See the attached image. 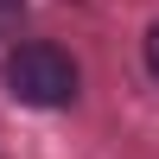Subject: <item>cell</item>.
I'll list each match as a JSON object with an SVG mask.
<instances>
[{"instance_id": "obj_1", "label": "cell", "mask_w": 159, "mask_h": 159, "mask_svg": "<svg viewBox=\"0 0 159 159\" xmlns=\"http://www.w3.org/2000/svg\"><path fill=\"white\" fill-rule=\"evenodd\" d=\"M0 76H7L13 102H25V108H70V102H76V89H83L76 57H70V51H57V45H45V38L13 45Z\"/></svg>"}, {"instance_id": "obj_2", "label": "cell", "mask_w": 159, "mask_h": 159, "mask_svg": "<svg viewBox=\"0 0 159 159\" xmlns=\"http://www.w3.org/2000/svg\"><path fill=\"white\" fill-rule=\"evenodd\" d=\"M25 25V0H0V38H13Z\"/></svg>"}, {"instance_id": "obj_3", "label": "cell", "mask_w": 159, "mask_h": 159, "mask_svg": "<svg viewBox=\"0 0 159 159\" xmlns=\"http://www.w3.org/2000/svg\"><path fill=\"white\" fill-rule=\"evenodd\" d=\"M147 70H153V83H159V25L147 32Z\"/></svg>"}]
</instances>
